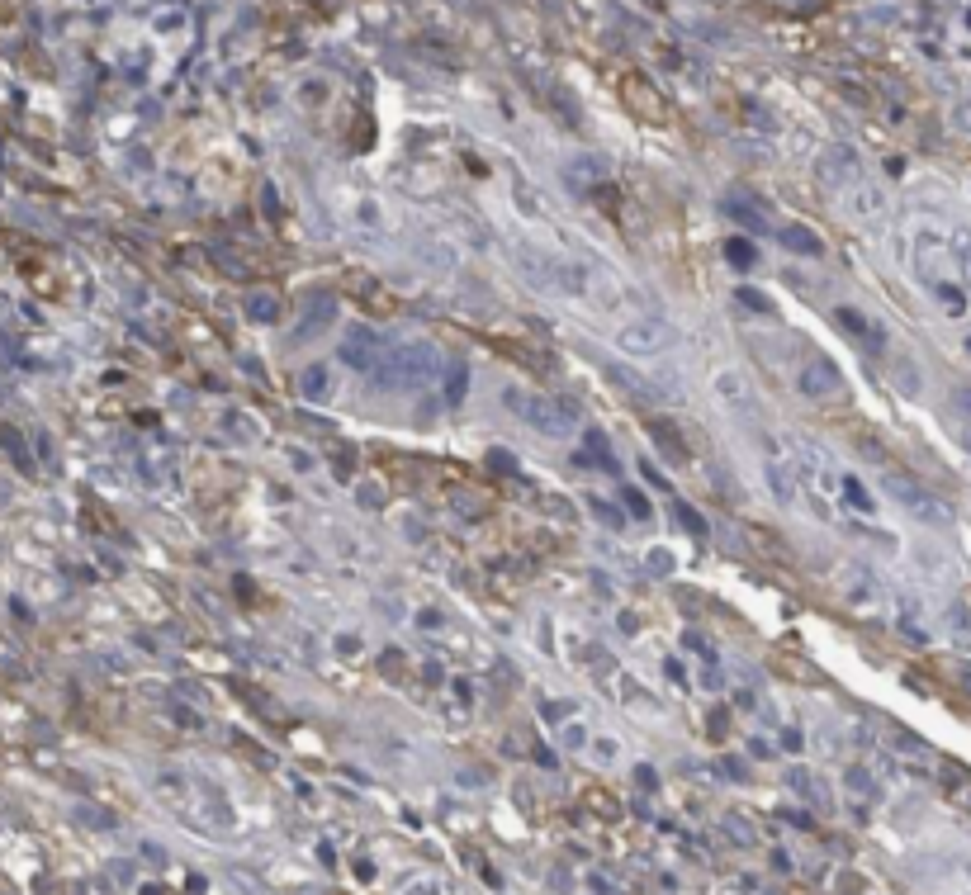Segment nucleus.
I'll use <instances>...</instances> for the list:
<instances>
[{
  "mask_svg": "<svg viewBox=\"0 0 971 895\" xmlns=\"http://www.w3.org/2000/svg\"><path fill=\"white\" fill-rule=\"evenodd\" d=\"M299 384H304L308 403H332V394H337V375H332L327 365H308Z\"/></svg>",
  "mask_w": 971,
  "mask_h": 895,
  "instance_id": "5",
  "label": "nucleus"
},
{
  "mask_svg": "<svg viewBox=\"0 0 971 895\" xmlns=\"http://www.w3.org/2000/svg\"><path fill=\"white\" fill-rule=\"evenodd\" d=\"M891 498H900L910 512H919L924 521H948V507H943L938 498H929L924 488H915L910 479H891Z\"/></svg>",
  "mask_w": 971,
  "mask_h": 895,
  "instance_id": "3",
  "label": "nucleus"
},
{
  "mask_svg": "<svg viewBox=\"0 0 971 895\" xmlns=\"http://www.w3.org/2000/svg\"><path fill=\"white\" fill-rule=\"evenodd\" d=\"M673 346V327L664 318H630L621 332H616V351H626L630 360H649V356H664Z\"/></svg>",
  "mask_w": 971,
  "mask_h": 895,
  "instance_id": "2",
  "label": "nucleus"
},
{
  "mask_svg": "<svg viewBox=\"0 0 971 895\" xmlns=\"http://www.w3.org/2000/svg\"><path fill=\"white\" fill-rule=\"evenodd\" d=\"M782 247L806 251V256H820V237H810L806 228H782Z\"/></svg>",
  "mask_w": 971,
  "mask_h": 895,
  "instance_id": "10",
  "label": "nucleus"
},
{
  "mask_svg": "<svg viewBox=\"0 0 971 895\" xmlns=\"http://www.w3.org/2000/svg\"><path fill=\"white\" fill-rule=\"evenodd\" d=\"M844 488H848V502H858L863 512H872V498L863 493V484H858V479H844Z\"/></svg>",
  "mask_w": 971,
  "mask_h": 895,
  "instance_id": "14",
  "label": "nucleus"
},
{
  "mask_svg": "<svg viewBox=\"0 0 971 895\" xmlns=\"http://www.w3.org/2000/svg\"><path fill=\"white\" fill-rule=\"evenodd\" d=\"M725 256H730V266H735V270H749L758 261V251L749 247V242H739V237H730V242H725Z\"/></svg>",
  "mask_w": 971,
  "mask_h": 895,
  "instance_id": "11",
  "label": "nucleus"
},
{
  "mask_svg": "<svg viewBox=\"0 0 971 895\" xmlns=\"http://www.w3.org/2000/svg\"><path fill=\"white\" fill-rule=\"evenodd\" d=\"M342 360L346 365H356V370H375V360H379V337L370 332V327H356L351 337L342 341Z\"/></svg>",
  "mask_w": 971,
  "mask_h": 895,
  "instance_id": "4",
  "label": "nucleus"
},
{
  "mask_svg": "<svg viewBox=\"0 0 971 895\" xmlns=\"http://www.w3.org/2000/svg\"><path fill=\"white\" fill-rule=\"evenodd\" d=\"M626 502H630V512H635V517H649V507H645V498H640V493H626Z\"/></svg>",
  "mask_w": 971,
  "mask_h": 895,
  "instance_id": "18",
  "label": "nucleus"
},
{
  "mask_svg": "<svg viewBox=\"0 0 971 895\" xmlns=\"http://www.w3.org/2000/svg\"><path fill=\"white\" fill-rule=\"evenodd\" d=\"M801 389H806L810 398L815 394H839V370L829 365V360H815L806 370V379H801Z\"/></svg>",
  "mask_w": 971,
  "mask_h": 895,
  "instance_id": "6",
  "label": "nucleus"
},
{
  "mask_svg": "<svg viewBox=\"0 0 971 895\" xmlns=\"http://www.w3.org/2000/svg\"><path fill=\"white\" fill-rule=\"evenodd\" d=\"M597 763H616V739H597Z\"/></svg>",
  "mask_w": 971,
  "mask_h": 895,
  "instance_id": "16",
  "label": "nucleus"
},
{
  "mask_svg": "<svg viewBox=\"0 0 971 895\" xmlns=\"http://www.w3.org/2000/svg\"><path fill=\"white\" fill-rule=\"evenodd\" d=\"M839 323H844V327H853V332H877V327L867 323L863 313H853V308H839ZM877 337H882V332H877Z\"/></svg>",
  "mask_w": 971,
  "mask_h": 895,
  "instance_id": "12",
  "label": "nucleus"
},
{
  "mask_svg": "<svg viewBox=\"0 0 971 895\" xmlns=\"http://www.w3.org/2000/svg\"><path fill=\"white\" fill-rule=\"evenodd\" d=\"M768 484H773V498H777V502H787V507H792V502H796V484H792V474H787V469H777V460H773V465H768Z\"/></svg>",
  "mask_w": 971,
  "mask_h": 895,
  "instance_id": "9",
  "label": "nucleus"
},
{
  "mask_svg": "<svg viewBox=\"0 0 971 895\" xmlns=\"http://www.w3.org/2000/svg\"><path fill=\"white\" fill-rule=\"evenodd\" d=\"M465 384H469L465 370H455V375H450V384H446V403H450V408H455V403L465 398Z\"/></svg>",
  "mask_w": 971,
  "mask_h": 895,
  "instance_id": "13",
  "label": "nucleus"
},
{
  "mask_svg": "<svg viewBox=\"0 0 971 895\" xmlns=\"http://www.w3.org/2000/svg\"><path fill=\"white\" fill-rule=\"evenodd\" d=\"M844 592H848V602H853V607H867L877 588H872V578H867V573H848V578H844Z\"/></svg>",
  "mask_w": 971,
  "mask_h": 895,
  "instance_id": "8",
  "label": "nucleus"
},
{
  "mask_svg": "<svg viewBox=\"0 0 971 895\" xmlns=\"http://www.w3.org/2000/svg\"><path fill=\"white\" fill-rule=\"evenodd\" d=\"M739 299H744L749 308H768V299H763V294H754V289H739Z\"/></svg>",
  "mask_w": 971,
  "mask_h": 895,
  "instance_id": "17",
  "label": "nucleus"
},
{
  "mask_svg": "<svg viewBox=\"0 0 971 895\" xmlns=\"http://www.w3.org/2000/svg\"><path fill=\"white\" fill-rule=\"evenodd\" d=\"M375 375L384 389H422L441 375V356L427 341H408V346H394L389 356L375 360Z\"/></svg>",
  "mask_w": 971,
  "mask_h": 895,
  "instance_id": "1",
  "label": "nucleus"
},
{
  "mask_svg": "<svg viewBox=\"0 0 971 895\" xmlns=\"http://www.w3.org/2000/svg\"><path fill=\"white\" fill-rule=\"evenodd\" d=\"M716 398L725 403V408H744V403H749V384H744V375H739V370H720Z\"/></svg>",
  "mask_w": 971,
  "mask_h": 895,
  "instance_id": "7",
  "label": "nucleus"
},
{
  "mask_svg": "<svg viewBox=\"0 0 971 895\" xmlns=\"http://www.w3.org/2000/svg\"><path fill=\"white\" fill-rule=\"evenodd\" d=\"M678 517H683V526H687V531H692V536H702V531H706V521L697 517L692 507H683V502H678Z\"/></svg>",
  "mask_w": 971,
  "mask_h": 895,
  "instance_id": "15",
  "label": "nucleus"
}]
</instances>
